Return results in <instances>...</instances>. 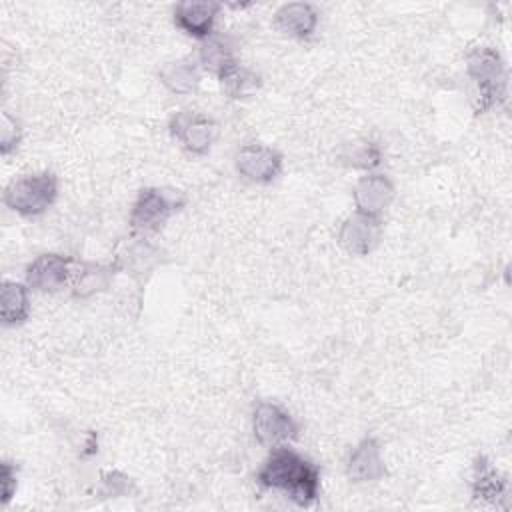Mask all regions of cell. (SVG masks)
<instances>
[{
	"label": "cell",
	"instance_id": "2e32d148",
	"mask_svg": "<svg viewBox=\"0 0 512 512\" xmlns=\"http://www.w3.org/2000/svg\"><path fill=\"white\" fill-rule=\"evenodd\" d=\"M160 82L174 94H188L200 82L198 66L192 60H172L160 68Z\"/></svg>",
	"mask_w": 512,
	"mask_h": 512
},
{
	"label": "cell",
	"instance_id": "d6986e66",
	"mask_svg": "<svg viewBox=\"0 0 512 512\" xmlns=\"http://www.w3.org/2000/svg\"><path fill=\"white\" fill-rule=\"evenodd\" d=\"M220 84H222V90L230 96V98H248V96H254L256 90L260 88V76L246 68V66H240L238 62L232 64L226 72H222L220 76Z\"/></svg>",
	"mask_w": 512,
	"mask_h": 512
},
{
	"label": "cell",
	"instance_id": "6da1fadb",
	"mask_svg": "<svg viewBox=\"0 0 512 512\" xmlns=\"http://www.w3.org/2000/svg\"><path fill=\"white\" fill-rule=\"evenodd\" d=\"M256 480L264 488L284 492L298 506L314 504L320 492L318 468L286 444L272 448Z\"/></svg>",
	"mask_w": 512,
	"mask_h": 512
},
{
	"label": "cell",
	"instance_id": "8992f818",
	"mask_svg": "<svg viewBox=\"0 0 512 512\" xmlns=\"http://www.w3.org/2000/svg\"><path fill=\"white\" fill-rule=\"evenodd\" d=\"M170 132L188 152L206 154L214 144L218 128L208 116L192 110H182L172 116Z\"/></svg>",
	"mask_w": 512,
	"mask_h": 512
},
{
	"label": "cell",
	"instance_id": "5b68a950",
	"mask_svg": "<svg viewBox=\"0 0 512 512\" xmlns=\"http://www.w3.org/2000/svg\"><path fill=\"white\" fill-rule=\"evenodd\" d=\"M252 430L262 446L276 448L298 436V424L278 404L260 402L252 414Z\"/></svg>",
	"mask_w": 512,
	"mask_h": 512
},
{
	"label": "cell",
	"instance_id": "e0dca14e",
	"mask_svg": "<svg viewBox=\"0 0 512 512\" xmlns=\"http://www.w3.org/2000/svg\"><path fill=\"white\" fill-rule=\"evenodd\" d=\"M114 270L116 264L112 266H104V264H82L72 276H74V282H72V292L74 296L78 298H88L96 292H102L108 288L112 276H114Z\"/></svg>",
	"mask_w": 512,
	"mask_h": 512
},
{
	"label": "cell",
	"instance_id": "8fae6325",
	"mask_svg": "<svg viewBox=\"0 0 512 512\" xmlns=\"http://www.w3.org/2000/svg\"><path fill=\"white\" fill-rule=\"evenodd\" d=\"M220 12L218 2H180L174 6V24L184 30L188 36L194 38H208L212 36V28L216 22V16Z\"/></svg>",
	"mask_w": 512,
	"mask_h": 512
},
{
	"label": "cell",
	"instance_id": "ac0fdd59",
	"mask_svg": "<svg viewBox=\"0 0 512 512\" xmlns=\"http://www.w3.org/2000/svg\"><path fill=\"white\" fill-rule=\"evenodd\" d=\"M474 498L496 504L500 498H506V480L500 472L486 460L478 458L474 466Z\"/></svg>",
	"mask_w": 512,
	"mask_h": 512
},
{
	"label": "cell",
	"instance_id": "3957f363",
	"mask_svg": "<svg viewBox=\"0 0 512 512\" xmlns=\"http://www.w3.org/2000/svg\"><path fill=\"white\" fill-rule=\"evenodd\" d=\"M468 74L478 88V110H488L504 98L506 72L496 50L482 46L468 54Z\"/></svg>",
	"mask_w": 512,
	"mask_h": 512
},
{
	"label": "cell",
	"instance_id": "7c38bea8",
	"mask_svg": "<svg viewBox=\"0 0 512 512\" xmlns=\"http://www.w3.org/2000/svg\"><path fill=\"white\" fill-rule=\"evenodd\" d=\"M386 472L382 450L376 438H364L348 456L346 474L352 482H374Z\"/></svg>",
	"mask_w": 512,
	"mask_h": 512
},
{
	"label": "cell",
	"instance_id": "7a4b0ae2",
	"mask_svg": "<svg viewBox=\"0 0 512 512\" xmlns=\"http://www.w3.org/2000/svg\"><path fill=\"white\" fill-rule=\"evenodd\" d=\"M56 196V176L52 172H36L14 180L4 192V202L22 216H40L54 204Z\"/></svg>",
	"mask_w": 512,
	"mask_h": 512
},
{
	"label": "cell",
	"instance_id": "ffe728a7",
	"mask_svg": "<svg viewBox=\"0 0 512 512\" xmlns=\"http://www.w3.org/2000/svg\"><path fill=\"white\" fill-rule=\"evenodd\" d=\"M200 64L220 76L222 72H226L232 64H236L234 56H232V50L228 46L226 40H222L220 36H208L202 40L200 44Z\"/></svg>",
	"mask_w": 512,
	"mask_h": 512
},
{
	"label": "cell",
	"instance_id": "603a6c76",
	"mask_svg": "<svg viewBox=\"0 0 512 512\" xmlns=\"http://www.w3.org/2000/svg\"><path fill=\"white\" fill-rule=\"evenodd\" d=\"M2 504H8L12 494L16 492V466L12 462H2Z\"/></svg>",
	"mask_w": 512,
	"mask_h": 512
},
{
	"label": "cell",
	"instance_id": "9a60e30c",
	"mask_svg": "<svg viewBox=\"0 0 512 512\" xmlns=\"http://www.w3.org/2000/svg\"><path fill=\"white\" fill-rule=\"evenodd\" d=\"M0 310H2V322L6 326H18L24 320H28V314H30V294H28V288L24 284H20V282L6 280L2 284Z\"/></svg>",
	"mask_w": 512,
	"mask_h": 512
},
{
	"label": "cell",
	"instance_id": "7402d4cb",
	"mask_svg": "<svg viewBox=\"0 0 512 512\" xmlns=\"http://www.w3.org/2000/svg\"><path fill=\"white\" fill-rule=\"evenodd\" d=\"M22 138V128L8 112L2 114V128H0V152L8 156L12 150L18 148Z\"/></svg>",
	"mask_w": 512,
	"mask_h": 512
},
{
	"label": "cell",
	"instance_id": "44dd1931",
	"mask_svg": "<svg viewBox=\"0 0 512 512\" xmlns=\"http://www.w3.org/2000/svg\"><path fill=\"white\" fill-rule=\"evenodd\" d=\"M380 148L374 142H360L352 144V148L344 154V160L356 168H374L380 164Z\"/></svg>",
	"mask_w": 512,
	"mask_h": 512
},
{
	"label": "cell",
	"instance_id": "9c48e42d",
	"mask_svg": "<svg viewBox=\"0 0 512 512\" xmlns=\"http://www.w3.org/2000/svg\"><path fill=\"white\" fill-rule=\"evenodd\" d=\"M382 234V224L380 218L368 216L362 212H354L348 216L340 230H338V244L354 256H366L368 252L374 250Z\"/></svg>",
	"mask_w": 512,
	"mask_h": 512
},
{
	"label": "cell",
	"instance_id": "30bf717a",
	"mask_svg": "<svg viewBox=\"0 0 512 512\" xmlns=\"http://www.w3.org/2000/svg\"><path fill=\"white\" fill-rule=\"evenodd\" d=\"M352 196L356 212L380 218L394 198V184L384 174H366L356 182Z\"/></svg>",
	"mask_w": 512,
	"mask_h": 512
},
{
	"label": "cell",
	"instance_id": "4fadbf2b",
	"mask_svg": "<svg viewBox=\"0 0 512 512\" xmlns=\"http://www.w3.org/2000/svg\"><path fill=\"white\" fill-rule=\"evenodd\" d=\"M160 260H162V252L158 246H154L144 238H136L128 242L122 248V252H118L114 264L118 270H126L130 276L142 280L160 264Z\"/></svg>",
	"mask_w": 512,
	"mask_h": 512
},
{
	"label": "cell",
	"instance_id": "5bb4252c",
	"mask_svg": "<svg viewBox=\"0 0 512 512\" xmlns=\"http://www.w3.org/2000/svg\"><path fill=\"white\" fill-rule=\"evenodd\" d=\"M274 24L288 36L308 38L318 26V12L308 2H288L276 10Z\"/></svg>",
	"mask_w": 512,
	"mask_h": 512
},
{
	"label": "cell",
	"instance_id": "ba28073f",
	"mask_svg": "<svg viewBox=\"0 0 512 512\" xmlns=\"http://www.w3.org/2000/svg\"><path fill=\"white\" fill-rule=\"evenodd\" d=\"M74 260L62 254H40L26 268V284L38 292H56L72 276Z\"/></svg>",
	"mask_w": 512,
	"mask_h": 512
},
{
	"label": "cell",
	"instance_id": "277c9868",
	"mask_svg": "<svg viewBox=\"0 0 512 512\" xmlns=\"http://www.w3.org/2000/svg\"><path fill=\"white\" fill-rule=\"evenodd\" d=\"M182 204L184 200L176 192L142 188L132 204L128 224L134 232H156L176 210H180Z\"/></svg>",
	"mask_w": 512,
	"mask_h": 512
},
{
	"label": "cell",
	"instance_id": "52a82bcc",
	"mask_svg": "<svg viewBox=\"0 0 512 512\" xmlns=\"http://www.w3.org/2000/svg\"><path fill=\"white\" fill-rule=\"evenodd\" d=\"M236 170L250 182L268 184L280 176L282 156L264 144H246L236 154Z\"/></svg>",
	"mask_w": 512,
	"mask_h": 512
}]
</instances>
